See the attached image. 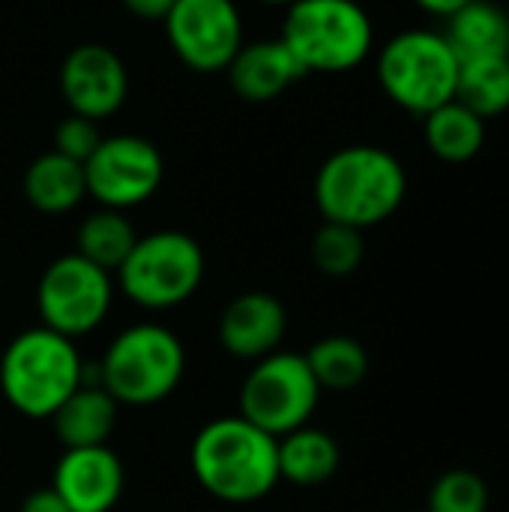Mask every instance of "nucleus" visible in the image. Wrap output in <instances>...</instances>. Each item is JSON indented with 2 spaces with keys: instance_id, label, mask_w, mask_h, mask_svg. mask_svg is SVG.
<instances>
[{
  "instance_id": "1",
  "label": "nucleus",
  "mask_w": 509,
  "mask_h": 512,
  "mask_svg": "<svg viewBox=\"0 0 509 512\" xmlns=\"http://www.w3.org/2000/svg\"><path fill=\"white\" fill-rule=\"evenodd\" d=\"M408 195L399 156L375 144H351L330 153L315 174V204L324 222L357 231L387 222Z\"/></svg>"
},
{
  "instance_id": "2",
  "label": "nucleus",
  "mask_w": 509,
  "mask_h": 512,
  "mask_svg": "<svg viewBox=\"0 0 509 512\" xmlns=\"http://www.w3.org/2000/svg\"><path fill=\"white\" fill-rule=\"evenodd\" d=\"M189 462L198 486L225 504H255L279 483L276 438L240 414L207 423L192 441Z\"/></svg>"
},
{
  "instance_id": "3",
  "label": "nucleus",
  "mask_w": 509,
  "mask_h": 512,
  "mask_svg": "<svg viewBox=\"0 0 509 512\" xmlns=\"http://www.w3.org/2000/svg\"><path fill=\"white\" fill-rule=\"evenodd\" d=\"M84 381V360L72 339L33 327L18 333L0 357L3 399L30 420H48Z\"/></svg>"
},
{
  "instance_id": "4",
  "label": "nucleus",
  "mask_w": 509,
  "mask_h": 512,
  "mask_svg": "<svg viewBox=\"0 0 509 512\" xmlns=\"http://www.w3.org/2000/svg\"><path fill=\"white\" fill-rule=\"evenodd\" d=\"M279 39L306 75H339L372 54L375 27L357 0H294Z\"/></svg>"
},
{
  "instance_id": "5",
  "label": "nucleus",
  "mask_w": 509,
  "mask_h": 512,
  "mask_svg": "<svg viewBox=\"0 0 509 512\" xmlns=\"http://www.w3.org/2000/svg\"><path fill=\"white\" fill-rule=\"evenodd\" d=\"M99 384L117 405L147 408L165 402L183 381V342L162 324H135L123 330L96 363Z\"/></svg>"
},
{
  "instance_id": "6",
  "label": "nucleus",
  "mask_w": 509,
  "mask_h": 512,
  "mask_svg": "<svg viewBox=\"0 0 509 512\" xmlns=\"http://www.w3.org/2000/svg\"><path fill=\"white\" fill-rule=\"evenodd\" d=\"M375 75L393 105L423 120L456 96L459 57L438 30H402L378 51Z\"/></svg>"
},
{
  "instance_id": "7",
  "label": "nucleus",
  "mask_w": 509,
  "mask_h": 512,
  "mask_svg": "<svg viewBox=\"0 0 509 512\" xmlns=\"http://www.w3.org/2000/svg\"><path fill=\"white\" fill-rule=\"evenodd\" d=\"M123 294L150 312L183 306L204 279V252L183 231H153L138 237L117 270Z\"/></svg>"
},
{
  "instance_id": "8",
  "label": "nucleus",
  "mask_w": 509,
  "mask_h": 512,
  "mask_svg": "<svg viewBox=\"0 0 509 512\" xmlns=\"http://www.w3.org/2000/svg\"><path fill=\"white\" fill-rule=\"evenodd\" d=\"M321 402V387L303 354L276 351L255 360L240 387V417L282 438L309 423Z\"/></svg>"
},
{
  "instance_id": "9",
  "label": "nucleus",
  "mask_w": 509,
  "mask_h": 512,
  "mask_svg": "<svg viewBox=\"0 0 509 512\" xmlns=\"http://www.w3.org/2000/svg\"><path fill=\"white\" fill-rule=\"evenodd\" d=\"M114 300L111 273L90 264L78 252L54 258L36 285V312L42 327L78 339L93 333Z\"/></svg>"
},
{
  "instance_id": "10",
  "label": "nucleus",
  "mask_w": 509,
  "mask_h": 512,
  "mask_svg": "<svg viewBox=\"0 0 509 512\" xmlns=\"http://www.w3.org/2000/svg\"><path fill=\"white\" fill-rule=\"evenodd\" d=\"M165 177L162 153L141 135L102 138L84 162L87 195L108 210H129L156 195Z\"/></svg>"
},
{
  "instance_id": "11",
  "label": "nucleus",
  "mask_w": 509,
  "mask_h": 512,
  "mask_svg": "<svg viewBox=\"0 0 509 512\" xmlns=\"http://www.w3.org/2000/svg\"><path fill=\"white\" fill-rule=\"evenodd\" d=\"M165 36L183 66L213 75L228 69L243 45V18L234 0H174Z\"/></svg>"
},
{
  "instance_id": "12",
  "label": "nucleus",
  "mask_w": 509,
  "mask_h": 512,
  "mask_svg": "<svg viewBox=\"0 0 509 512\" xmlns=\"http://www.w3.org/2000/svg\"><path fill=\"white\" fill-rule=\"evenodd\" d=\"M60 93L72 114L99 123L123 108L129 96V69L108 45H75L60 66Z\"/></svg>"
},
{
  "instance_id": "13",
  "label": "nucleus",
  "mask_w": 509,
  "mask_h": 512,
  "mask_svg": "<svg viewBox=\"0 0 509 512\" xmlns=\"http://www.w3.org/2000/svg\"><path fill=\"white\" fill-rule=\"evenodd\" d=\"M51 486L69 512H111L123 498L126 471L108 444L78 447L63 450Z\"/></svg>"
},
{
  "instance_id": "14",
  "label": "nucleus",
  "mask_w": 509,
  "mask_h": 512,
  "mask_svg": "<svg viewBox=\"0 0 509 512\" xmlns=\"http://www.w3.org/2000/svg\"><path fill=\"white\" fill-rule=\"evenodd\" d=\"M288 333V312L279 297L249 291L234 297L219 315V342L237 360H264L279 351Z\"/></svg>"
},
{
  "instance_id": "15",
  "label": "nucleus",
  "mask_w": 509,
  "mask_h": 512,
  "mask_svg": "<svg viewBox=\"0 0 509 512\" xmlns=\"http://www.w3.org/2000/svg\"><path fill=\"white\" fill-rule=\"evenodd\" d=\"M225 72L231 90L246 102H270L306 75L282 39L243 42Z\"/></svg>"
},
{
  "instance_id": "16",
  "label": "nucleus",
  "mask_w": 509,
  "mask_h": 512,
  "mask_svg": "<svg viewBox=\"0 0 509 512\" xmlns=\"http://www.w3.org/2000/svg\"><path fill=\"white\" fill-rule=\"evenodd\" d=\"M117 411L120 405L111 399V393L102 384H81L75 393L63 399V405L48 420L63 450L102 447L108 444L117 426Z\"/></svg>"
},
{
  "instance_id": "17",
  "label": "nucleus",
  "mask_w": 509,
  "mask_h": 512,
  "mask_svg": "<svg viewBox=\"0 0 509 512\" xmlns=\"http://www.w3.org/2000/svg\"><path fill=\"white\" fill-rule=\"evenodd\" d=\"M21 189L33 210L45 216H63L87 198L84 165L57 150H48L27 165Z\"/></svg>"
},
{
  "instance_id": "18",
  "label": "nucleus",
  "mask_w": 509,
  "mask_h": 512,
  "mask_svg": "<svg viewBox=\"0 0 509 512\" xmlns=\"http://www.w3.org/2000/svg\"><path fill=\"white\" fill-rule=\"evenodd\" d=\"M276 456L279 480H288L303 489L333 480L342 465V450L336 438L324 429H312L309 423L276 438Z\"/></svg>"
},
{
  "instance_id": "19",
  "label": "nucleus",
  "mask_w": 509,
  "mask_h": 512,
  "mask_svg": "<svg viewBox=\"0 0 509 512\" xmlns=\"http://www.w3.org/2000/svg\"><path fill=\"white\" fill-rule=\"evenodd\" d=\"M444 39L462 60L509 57V12L489 0H471L447 18Z\"/></svg>"
},
{
  "instance_id": "20",
  "label": "nucleus",
  "mask_w": 509,
  "mask_h": 512,
  "mask_svg": "<svg viewBox=\"0 0 509 512\" xmlns=\"http://www.w3.org/2000/svg\"><path fill=\"white\" fill-rule=\"evenodd\" d=\"M423 138L435 159L447 165L471 162L486 144V120L450 99L423 117Z\"/></svg>"
},
{
  "instance_id": "21",
  "label": "nucleus",
  "mask_w": 509,
  "mask_h": 512,
  "mask_svg": "<svg viewBox=\"0 0 509 512\" xmlns=\"http://www.w3.org/2000/svg\"><path fill=\"white\" fill-rule=\"evenodd\" d=\"M456 102L471 108L483 120H495L509 111V57H477L459 63Z\"/></svg>"
},
{
  "instance_id": "22",
  "label": "nucleus",
  "mask_w": 509,
  "mask_h": 512,
  "mask_svg": "<svg viewBox=\"0 0 509 512\" xmlns=\"http://www.w3.org/2000/svg\"><path fill=\"white\" fill-rule=\"evenodd\" d=\"M135 240H138V234L123 210L99 207L78 225V237H75L78 249L75 252L108 273H117L120 264L129 258Z\"/></svg>"
},
{
  "instance_id": "23",
  "label": "nucleus",
  "mask_w": 509,
  "mask_h": 512,
  "mask_svg": "<svg viewBox=\"0 0 509 512\" xmlns=\"http://www.w3.org/2000/svg\"><path fill=\"white\" fill-rule=\"evenodd\" d=\"M309 372L315 375L321 393H348L360 387L369 375V354L351 336H324L306 354Z\"/></svg>"
},
{
  "instance_id": "24",
  "label": "nucleus",
  "mask_w": 509,
  "mask_h": 512,
  "mask_svg": "<svg viewBox=\"0 0 509 512\" xmlns=\"http://www.w3.org/2000/svg\"><path fill=\"white\" fill-rule=\"evenodd\" d=\"M366 258V240L363 231L339 225V222H324L315 237H312V264L318 273L330 279H345L360 270Z\"/></svg>"
},
{
  "instance_id": "25",
  "label": "nucleus",
  "mask_w": 509,
  "mask_h": 512,
  "mask_svg": "<svg viewBox=\"0 0 509 512\" xmlns=\"http://www.w3.org/2000/svg\"><path fill=\"white\" fill-rule=\"evenodd\" d=\"M492 489L489 483L468 468L444 471L429 489L426 512H489Z\"/></svg>"
},
{
  "instance_id": "26",
  "label": "nucleus",
  "mask_w": 509,
  "mask_h": 512,
  "mask_svg": "<svg viewBox=\"0 0 509 512\" xmlns=\"http://www.w3.org/2000/svg\"><path fill=\"white\" fill-rule=\"evenodd\" d=\"M102 135H99V123L96 120H87V117H66L57 132H54V150L75 159V162H87L93 156V150L99 147Z\"/></svg>"
},
{
  "instance_id": "27",
  "label": "nucleus",
  "mask_w": 509,
  "mask_h": 512,
  "mask_svg": "<svg viewBox=\"0 0 509 512\" xmlns=\"http://www.w3.org/2000/svg\"><path fill=\"white\" fill-rule=\"evenodd\" d=\"M21 512H69V507H66L63 498L54 492V486H45V489H36L33 495L24 498Z\"/></svg>"
},
{
  "instance_id": "28",
  "label": "nucleus",
  "mask_w": 509,
  "mask_h": 512,
  "mask_svg": "<svg viewBox=\"0 0 509 512\" xmlns=\"http://www.w3.org/2000/svg\"><path fill=\"white\" fill-rule=\"evenodd\" d=\"M123 6L141 21H165L174 0H123Z\"/></svg>"
},
{
  "instance_id": "29",
  "label": "nucleus",
  "mask_w": 509,
  "mask_h": 512,
  "mask_svg": "<svg viewBox=\"0 0 509 512\" xmlns=\"http://www.w3.org/2000/svg\"><path fill=\"white\" fill-rule=\"evenodd\" d=\"M423 12L435 15V18H450L453 12H459L462 6H468L471 0H414Z\"/></svg>"
},
{
  "instance_id": "30",
  "label": "nucleus",
  "mask_w": 509,
  "mask_h": 512,
  "mask_svg": "<svg viewBox=\"0 0 509 512\" xmlns=\"http://www.w3.org/2000/svg\"><path fill=\"white\" fill-rule=\"evenodd\" d=\"M258 3H267V6H291L294 0H258Z\"/></svg>"
}]
</instances>
